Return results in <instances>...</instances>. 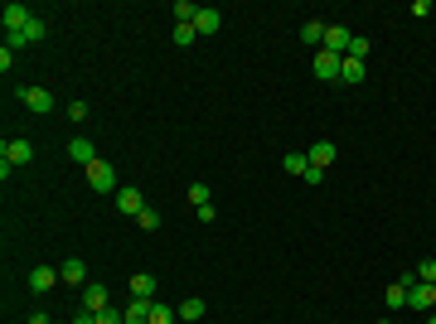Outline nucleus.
Masks as SVG:
<instances>
[{
	"mask_svg": "<svg viewBox=\"0 0 436 324\" xmlns=\"http://www.w3.org/2000/svg\"><path fill=\"white\" fill-rule=\"evenodd\" d=\"M44 34H49V24H44V15H34V19H29L24 29H15V34H5V49H10V54H20V49H29V44H39Z\"/></svg>",
	"mask_w": 436,
	"mask_h": 324,
	"instance_id": "1",
	"label": "nucleus"
},
{
	"mask_svg": "<svg viewBox=\"0 0 436 324\" xmlns=\"http://www.w3.org/2000/svg\"><path fill=\"white\" fill-rule=\"evenodd\" d=\"M29 160H34V145H29V140L15 136V140L0 145V175H5V179H10V165H29Z\"/></svg>",
	"mask_w": 436,
	"mask_h": 324,
	"instance_id": "2",
	"label": "nucleus"
},
{
	"mask_svg": "<svg viewBox=\"0 0 436 324\" xmlns=\"http://www.w3.org/2000/svg\"><path fill=\"white\" fill-rule=\"evenodd\" d=\"M88 189H93V194H111V189H116V170H111L107 160H93V165H88Z\"/></svg>",
	"mask_w": 436,
	"mask_h": 324,
	"instance_id": "3",
	"label": "nucleus"
},
{
	"mask_svg": "<svg viewBox=\"0 0 436 324\" xmlns=\"http://www.w3.org/2000/svg\"><path fill=\"white\" fill-rule=\"evenodd\" d=\"M311 68H316V78H320V83H339V68H344V54H329V49H320V54L311 58Z\"/></svg>",
	"mask_w": 436,
	"mask_h": 324,
	"instance_id": "4",
	"label": "nucleus"
},
{
	"mask_svg": "<svg viewBox=\"0 0 436 324\" xmlns=\"http://www.w3.org/2000/svg\"><path fill=\"white\" fill-rule=\"evenodd\" d=\"M0 19H5V34H15V29H24V24L34 19V10H29V5H20V0H10V5L0 10Z\"/></svg>",
	"mask_w": 436,
	"mask_h": 324,
	"instance_id": "5",
	"label": "nucleus"
},
{
	"mask_svg": "<svg viewBox=\"0 0 436 324\" xmlns=\"http://www.w3.org/2000/svg\"><path fill=\"white\" fill-rule=\"evenodd\" d=\"M407 305H412V310H422V315H432V310H436V286L417 281V286L407 291Z\"/></svg>",
	"mask_w": 436,
	"mask_h": 324,
	"instance_id": "6",
	"label": "nucleus"
},
{
	"mask_svg": "<svg viewBox=\"0 0 436 324\" xmlns=\"http://www.w3.org/2000/svg\"><path fill=\"white\" fill-rule=\"evenodd\" d=\"M116 209H121V213H131V218H141V213H146V199H141V189H136V184L116 189Z\"/></svg>",
	"mask_w": 436,
	"mask_h": 324,
	"instance_id": "7",
	"label": "nucleus"
},
{
	"mask_svg": "<svg viewBox=\"0 0 436 324\" xmlns=\"http://www.w3.org/2000/svg\"><path fill=\"white\" fill-rule=\"evenodd\" d=\"M83 310H88V315H102V310H111L107 286H83Z\"/></svg>",
	"mask_w": 436,
	"mask_h": 324,
	"instance_id": "8",
	"label": "nucleus"
},
{
	"mask_svg": "<svg viewBox=\"0 0 436 324\" xmlns=\"http://www.w3.org/2000/svg\"><path fill=\"white\" fill-rule=\"evenodd\" d=\"M20 97H24V107L34 111V116H49L54 111V92H44V88H24Z\"/></svg>",
	"mask_w": 436,
	"mask_h": 324,
	"instance_id": "9",
	"label": "nucleus"
},
{
	"mask_svg": "<svg viewBox=\"0 0 436 324\" xmlns=\"http://www.w3.org/2000/svg\"><path fill=\"white\" fill-rule=\"evenodd\" d=\"M334 155H339V150H334V140H316V145L306 150L311 170H329V165H334Z\"/></svg>",
	"mask_w": 436,
	"mask_h": 324,
	"instance_id": "10",
	"label": "nucleus"
},
{
	"mask_svg": "<svg viewBox=\"0 0 436 324\" xmlns=\"http://www.w3.org/2000/svg\"><path fill=\"white\" fill-rule=\"evenodd\" d=\"M59 281H63V276H59L54 266H34V271H29V291H34V295H44V291H54Z\"/></svg>",
	"mask_w": 436,
	"mask_h": 324,
	"instance_id": "11",
	"label": "nucleus"
},
{
	"mask_svg": "<svg viewBox=\"0 0 436 324\" xmlns=\"http://www.w3.org/2000/svg\"><path fill=\"white\" fill-rule=\"evenodd\" d=\"M349 39H354V29H344V24H325V49H329V54H349Z\"/></svg>",
	"mask_w": 436,
	"mask_h": 324,
	"instance_id": "12",
	"label": "nucleus"
},
{
	"mask_svg": "<svg viewBox=\"0 0 436 324\" xmlns=\"http://www.w3.org/2000/svg\"><path fill=\"white\" fill-rule=\"evenodd\" d=\"M412 286H417V271H412V276H398V286H388V295H383V300H388L393 310H403V305H407V291H412Z\"/></svg>",
	"mask_w": 436,
	"mask_h": 324,
	"instance_id": "13",
	"label": "nucleus"
},
{
	"mask_svg": "<svg viewBox=\"0 0 436 324\" xmlns=\"http://www.w3.org/2000/svg\"><path fill=\"white\" fill-rule=\"evenodd\" d=\"M68 155H73V160H78L83 170H88V165L98 160V150H93V140H88V136H73V140H68Z\"/></svg>",
	"mask_w": 436,
	"mask_h": 324,
	"instance_id": "14",
	"label": "nucleus"
},
{
	"mask_svg": "<svg viewBox=\"0 0 436 324\" xmlns=\"http://www.w3.org/2000/svg\"><path fill=\"white\" fill-rule=\"evenodd\" d=\"M131 295H136V300H155V276H150V271H136V276H131Z\"/></svg>",
	"mask_w": 436,
	"mask_h": 324,
	"instance_id": "15",
	"label": "nucleus"
},
{
	"mask_svg": "<svg viewBox=\"0 0 436 324\" xmlns=\"http://www.w3.org/2000/svg\"><path fill=\"white\" fill-rule=\"evenodd\" d=\"M199 10H204V5H194V0H175V5H170L175 24H194V19H199Z\"/></svg>",
	"mask_w": 436,
	"mask_h": 324,
	"instance_id": "16",
	"label": "nucleus"
},
{
	"mask_svg": "<svg viewBox=\"0 0 436 324\" xmlns=\"http://www.w3.org/2000/svg\"><path fill=\"white\" fill-rule=\"evenodd\" d=\"M59 276H63V281H68V286H83V281H88V266H83V261H78V257H68V261H63V266H59Z\"/></svg>",
	"mask_w": 436,
	"mask_h": 324,
	"instance_id": "17",
	"label": "nucleus"
},
{
	"mask_svg": "<svg viewBox=\"0 0 436 324\" xmlns=\"http://www.w3.org/2000/svg\"><path fill=\"white\" fill-rule=\"evenodd\" d=\"M218 24H223V15H218V10H209V5H204V10H199V19H194V29H199L204 39H209V34H218Z\"/></svg>",
	"mask_w": 436,
	"mask_h": 324,
	"instance_id": "18",
	"label": "nucleus"
},
{
	"mask_svg": "<svg viewBox=\"0 0 436 324\" xmlns=\"http://www.w3.org/2000/svg\"><path fill=\"white\" fill-rule=\"evenodd\" d=\"M150 310H155V300H131L126 305V324H150Z\"/></svg>",
	"mask_w": 436,
	"mask_h": 324,
	"instance_id": "19",
	"label": "nucleus"
},
{
	"mask_svg": "<svg viewBox=\"0 0 436 324\" xmlns=\"http://www.w3.org/2000/svg\"><path fill=\"white\" fill-rule=\"evenodd\" d=\"M301 39L316 44V49H325V24H320V19H306V24H301Z\"/></svg>",
	"mask_w": 436,
	"mask_h": 324,
	"instance_id": "20",
	"label": "nucleus"
},
{
	"mask_svg": "<svg viewBox=\"0 0 436 324\" xmlns=\"http://www.w3.org/2000/svg\"><path fill=\"white\" fill-rule=\"evenodd\" d=\"M339 83L359 88V83H364V63H359V58H344V68H339Z\"/></svg>",
	"mask_w": 436,
	"mask_h": 324,
	"instance_id": "21",
	"label": "nucleus"
},
{
	"mask_svg": "<svg viewBox=\"0 0 436 324\" xmlns=\"http://www.w3.org/2000/svg\"><path fill=\"white\" fill-rule=\"evenodd\" d=\"M281 170H286V175H301V179H306V170H311V160H306V150H291V155L281 160Z\"/></svg>",
	"mask_w": 436,
	"mask_h": 324,
	"instance_id": "22",
	"label": "nucleus"
},
{
	"mask_svg": "<svg viewBox=\"0 0 436 324\" xmlns=\"http://www.w3.org/2000/svg\"><path fill=\"white\" fill-rule=\"evenodd\" d=\"M180 320H204V300H199V295H189V300L180 305Z\"/></svg>",
	"mask_w": 436,
	"mask_h": 324,
	"instance_id": "23",
	"label": "nucleus"
},
{
	"mask_svg": "<svg viewBox=\"0 0 436 324\" xmlns=\"http://www.w3.org/2000/svg\"><path fill=\"white\" fill-rule=\"evenodd\" d=\"M180 320V310H170V305H160L155 300V310H150V324H175Z\"/></svg>",
	"mask_w": 436,
	"mask_h": 324,
	"instance_id": "24",
	"label": "nucleus"
},
{
	"mask_svg": "<svg viewBox=\"0 0 436 324\" xmlns=\"http://www.w3.org/2000/svg\"><path fill=\"white\" fill-rule=\"evenodd\" d=\"M364 54H368V39H364V34H354V39H349V54H344V58H359V63H364Z\"/></svg>",
	"mask_w": 436,
	"mask_h": 324,
	"instance_id": "25",
	"label": "nucleus"
},
{
	"mask_svg": "<svg viewBox=\"0 0 436 324\" xmlns=\"http://www.w3.org/2000/svg\"><path fill=\"white\" fill-rule=\"evenodd\" d=\"M194 39H199L194 24H175V44H194Z\"/></svg>",
	"mask_w": 436,
	"mask_h": 324,
	"instance_id": "26",
	"label": "nucleus"
},
{
	"mask_svg": "<svg viewBox=\"0 0 436 324\" xmlns=\"http://www.w3.org/2000/svg\"><path fill=\"white\" fill-rule=\"evenodd\" d=\"M189 204L204 209V204H209V184H189Z\"/></svg>",
	"mask_w": 436,
	"mask_h": 324,
	"instance_id": "27",
	"label": "nucleus"
},
{
	"mask_svg": "<svg viewBox=\"0 0 436 324\" xmlns=\"http://www.w3.org/2000/svg\"><path fill=\"white\" fill-rule=\"evenodd\" d=\"M417 281H427V286H436V261H432V257H427V261L417 266Z\"/></svg>",
	"mask_w": 436,
	"mask_h": 324,
	"instance_id": "28",
	"label": "nucleus"
},
{
	"mask_svg": "<svg viewBox=\"0 0 436 324\" xmlns=\"http://www.w3.org/2000/svg\"><path fill=\"white\" fill-rule=\"evenodd\" d=\"M98 324H126V310H116V305H111V310H102V315H98Z\"/></svg>",
	"mask_w": 436,
	"mask_h": 324,
	"instance_id": "29",
	"label": "nucleus"
},
{
	"mask_svg": "<svg viewBox=\"0 0 436 324\" xmlns=\"http://www.w3.org/2000/svg\"><path fill=\"white\" fill-rule=\"evenodd\" d=\"M136 222H141V227H146V232H155V227H160V213H155V209H146V213L136 218Z\"/></svg>",
	"mask_w": 436,
	"mask_h": 324,
	"instance_id": "30",
	"label": "nucleus"
},
{
	"mask_svg": "<svg viewBox=\"0 0 436 324\" xmlns=\"http://www.w3.org/2000/svg\"><path fill=\"white\" fill-rule=\"evenodd\" d=\"M68 116L73 121H88V102H68Z\"/></svg>",
	"mask_w": 436,
	"mask_h": 324,
	"instance_id": "31",
	"label": "nucleus"
},
{
	"mask_svg": "<svg viewBox=\"0 0 436 324\" xmlns=\"http://www.w3.org/2000/svg\"><path fill=\"white\" fill-rule=\"evenodd\" d=\"M73 324H98V315H88V310H83V315H78Z\"/></svg>",
	"mask_w": 436,
	"mask_h": 324,
	"instance_id": "32",
	"label": "nucleus"
},
{
	"mask_svg": "<svg viewBox=\"0 0 436 324\" xmlns=\"http://www.w3.org/2000/svg\"><path fill=\"white\" fill-rule=\"evenodd\" d=\"M29 324H54V320L49 315H29Z\"/></svg>",
	"mask_w": 436,
	"mask_h": 324,
	"instance_id": "33",
	"label": "nucleus"
},
{
	"mask_svg": "<svg viewBox=\"0 0 436 324\" xmlns=\"http://www.w3.org/2000/svg\"><path fill=\"white\" fill-rule=\"evenodd\" d=\"M427 324H436V310H432V315H427Z\"/></svg>",
	"mask_w": 436,
	"mask_h": 324,
	"instance_id": "34",
	"label": "nucleus"
},
{
	"mask_svg": "<svg viewBox=\"0 0 436 324\" xmlns=\"http://www.w3.org/2000/svg\"><path fill=\"white\" fill-rule=\"evenodd\" d=\"M378 324H393V320H378Z\"/></svg>",
	"mask_w": 436,
	"mask_h": 324,
	"instance_id": "35",
	"label": "nucleus"
}]
</instances>
